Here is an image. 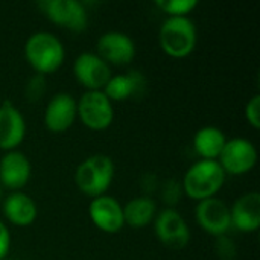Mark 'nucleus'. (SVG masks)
<instances>
[{"mask_svg":"<svg viewBox=\"0 0 260 260\" xmlns=\"http://www.w3.org/2000/svg\"><path fill=\"white\" fill-rule=\"evenodd\" d=\"M46 91V79L43 75L35 73L34 76H30V79L26 84V98L30 102L38 101Z\"/></svg>","mask_w":260,"mask_h":260,"instance_id":"23","label":"nucleus"},{"mask_svg":"<svg viewBox=\"0 0 260 260\" xmlns=\"http://www.w3.org/2000/svg\"><path fill=\"white\" fill-rule=\"evenodd\" d=\"M245 119L254 128H260V94H254L245 105Z\"/></svg>","mask_w":260,"mask_h":260,"instance_id":"24","label":"nucleus"},{"mask_svg":"<svg viewBox=\"0 0 260 260\" xmlns=\"http://www.w3.org/2000/svg\"><path fill=\"white\" fill-rule=\"evenodd\" d=\"M98 55L108 66H126L136 58L134 40L120 30H108L102 34L96 43Z\"/></svg>","mask_w":260,"mask_h":260,"instance_id":"11","label":"nucleus"},{"mask_svg":"<svg viewBox=\"0 0 260 260\" xmlns=\"http://www.w3.org/2000/svg\"><path fill=\"white\" fill-rule=\"evenodd\" d=\"M181 195H184L183 187H181V183L177 181V180H169L161 187V200L165 201V204L168 207L174 209V206L180 201Z\"/></svg>","mask_w":260,"mask_h":260,"instance_id":"22","label":"nucleus"},{"mask_svg":"<svg viewBox=\"0 0 260 260\" xmlns=\"http://www.w3.org/2000/svg\"><path fill=\"white\" fill-rule=\"evenodd\" d=\"M157 215V203L148 195H140L129 200L123 206V219L125 225L133 229H143L154 222Z\"/></svg>","mask_w":260,"mask_h":260,"instance_id":"20","label":"nucleus"},{"mask_svg":"<svg viewBox=\"0 0 260 260\" xmlns=\"http://www.w3.org/2000/svg\"><path fill=\"white\" fill-rule=\"evenodd\" d=\"M155 5L168 17H187L198 6V0H158Z\"/></svg>","mask_w":260,"mask_h":260,"instance_id":"21","label":"nucleus"},{"mask_svg":"<svg viewBox=\"0 0 260 260\" xmlns=\"http://www.w3.org/2000/svg\"><path fill=\"white\" fill-rule=\"evenodd\" d=\"M78 119L91 131H104L114 120L113 102L102 90L85 91L78 101Z\"/></svg>","mask_w":260,"mask_h":260,"instance_id":"5","label":"nucleus"},{"mask_svg":"<svg viewBox=\"0 0 260 260\" xmlns=\"http://www.w3.org/2000/svg\"><path fill=\"white\" fill-rule=\"evenodd\" d=\"M257 148L245 137L227 139V143L218 158L221 168L230 175H245L257 165Z\"/></svg>","mask_w":260,"mask_h":260,"instance_id":"7","label":"nucleus"},{"mask_svg":"<svg viewBox=\"0 0 260 260\" xmlns=\"http://www.w3.org/2000/svg\"><path fill=\"white\" fill-rule=\"evenodd\" d=\"M232 227L242 233H254L260 227V193L253 190L241 195L230 207Z\"/></svg>","mask_w":260,"mask_h":260,"instance_id":"16","label":"nucleus"},{"mask_svg":"<svg viewBox=\"0 0 260 260\" xmlns=\"http://www.w3.org/2000/svg\"><path fill=\"white\" fill-rule=\"evenodd\" d=\"M192 143L201 160H218L227 143V136L221 128L207 125L195 133Z\"/></svg>","mask_w":260,"mask_h":260,"instance_id":"19","label":"nucleus"},{"mask_svg":"<svg viewBox=\"0 0 260 260\" xmlns=\"http://www.w3.org/2000/svg\"><path fill=\"white\" fill-rule=\"evenodd\" d=\"M216 253L221 259L232 260L236 256V247L229 236L216 238Z\"/></svg>","mask_w":260,"mask_h":260,"instance_id":"25","label":"nucleus"},{"mask_svg":"<svg viewBox=\"0 0 260 260\" xmlns=\"http://www.w3.org/2000/svg\"><path fill=\"white\" fill-rule=\"evenodd\" d=\"M73 75L87 91L104 90L111 78V67L93 52H82L73 61Z\"/></svg>","mask_w":260,"mask_h":260,"instance_id":"9","label":"nucleus"},{"mask_svg":"<svg viewBox=\"0 0 260 260\" xmlns=\"http://www.w3.org/2000/svg\"><path fill=\"white\" fill-rule=\"evenodd\" d=\"M116 174V166L111 157L105 154H94L87 157L75 171V183L78 189L93 198L107 195Z\"/></svg>","mask_w":260,"mask_h":260,"instance_id":"3","label":"nucleus"},{"mask_svg":"<svg viewBox=\"0 0 260 260\" xmlns=\"http://www.w3.org/2000/svg\"><path fill=\"white\" fill-rule=\"evenodd\" d=\"M227 174L218 160H198L183 177V193L197 203L216 197L225 184Z\"/></svg>","mask_w":260,"mask_h":260,"instance_id":"2","label":"nucleus"},{"mask_svg":"<svg viewBox=\"0 0 260 260\" xmlns=\"http://www.w3.org/2000/svg\"><path fill=\"white\" fill-rule=\"evenodd\" d=\"M78 119V101L70 93H56L46 105L44 125L52 133L67 131Z\"/></svg>","mask_w":260,"mask_h":260,"instance_id":"14","label":"nucleus"},{"mask_svg":"<svg viewBox=\"0 0 260 260\" xmlns=\"http://www.w3.org/2000/svg\"><path fill=\"white\" fill-rule=\"evenodd\" d=\"M43 14L56 26L72 32H82L88 26V11L78 0H43L38 2Z\"/></svg>","mask_w":260,"mask_h":260,"instance_id":"6","label":"nucleus"},{"mask_svg":"<svg viewBox=\"0 0 260 260\" xmlns=\"http://www.w3.org/2000/svg\"><path fill=\"white\" fill-rule=\"evenodd\" d=\"M3 200V187L0 186V201Z\"/></svg>","mask_w":260,"mask_h":260,"instance_id":"27","label":"nucleus"},{"mask_svg":"<svg viewBox=\"0 0 260 260\" xmlns=\"http://www.w3.org/2000/svg\"><path fill=\"white\" fill-rule=\"evenodd\" d=\"M158 43L168 56L177 59L186 58L197 47V26L189 17H168L160 26Z\"/></svg>","mask_w":260,"mask_h":260,"instance_id":"4","label":"nucleus"},{"mask_svg":"<svg viewBox=\"0 0 260 260\" xmlns=\"http://www.w3.org/2000/svg\"><path fill=\"white\" fill-rule=\"evenodd\" d=\"M26 137V120L21 111L11 102L0 105V149L8 152L17 149Z\"/></svg>","mask_w":260,"mask_h":260,"instance_id":"15","label":"nucleus"},{"mask_svg":"<svg viewBox=\"0 0 260 260\" xmlns=\"http://www.w3.org/2000/svg\"><path fill=\"white\" fill-rule=\"evenodd\" d=\"M24 58L35 73L44 76L55 73L64 64L66 47L55 34L38 30L26 40Z\"/></svg>","mask_w":260,"mask_h":260,"instance_id":"1","label":"nucleus"},{"mask_svg":"<svg viewBox=\"0 0 260 260\" xmlns=\"http://www.w3.org/2000/svg\"><path fill=\"white\" fill-rule=\"evenodd\" d=\"M11 250V233L3 221H0V260L6 259Z\"/></svg>","mask_w":260,"mask_h":260,"instance_id":"26","label":"nucleus"},{"mask_svg":"<svg viewBox=\"0 0 260 260\" xmlns=\"http://www.w3.org/2000/svg\"><path fill=\"white\" fill-rule=\"evenodd\" d=\"M2 212L5 218L17 227H29L38 216L35 201L24 192H11L2 201Z\"/></svg>","mask_w":260,"mask_h":260,"instance_id":"18","label":"nucleus"},{"mask_svg":"<svg viewBox=\"0 0 260 260\" xmlns=\"http://www.w3.org/2000/svg\"><path fill=\"white\" fill-rule=\"evenodd\" d=\"M146 90V78L139 70H129L128 73L111 75L107 85L104 87V93L107 98L114 102H123L131 98L143 96Z\"/></svg>","mask_w":260,"mask_h":260,"instance_id":"17","label":"nucleus"},{"mask_svg":"<svg viewBox=\"0 0 260 260\" xmlns=\"http://www.w3.org/2000/svg\"><path fill=\"white\" fill-rule=\"evenodd\" d=\"M154 230L157 239L171 250H183L190 241V230L186 219L172 207H165L163 210L157 212Z\"/></svg>","mask_w":260,"mask_h":260,"instance_id":"8","label":"nucleus"},{"mask_svg":"<svg viewBox=\"0 0 260 260\" xmlns=\"http://www.w3.org/2000/svg\"><path fill=\"white\" fill-rule=\"evenodd\" d=\"M88 216L96 229L108 235L119 233L125 227L123 206L110 195L93 198L88 206Z\"/></svg>","mask_w":260,"mask_h":260,"instance_id":"12","label":"nucleus"},{"mask_svg":"<svg viewBox=\"0 0 260 260\" xmlns=\"http://www.w3.org/2000/svg\"><path fill=\"white\" fill-rule=\"evenodd\" d=\"M195 219L207 235L215 238L227 236V232L232 229L230 207L216 197L197 204Z\"/></svg>","mask_w":260,"mask_h":260,"instance_id":"10","label":"nucleus"},{"mask_svg":"<svg viewBox=\"0 0 260 260\" xmlns=\"http://www.w3.org/2000/svg\"><path fill=\"white\" fill-rule=\"evenodd\" d=\"M30 175V160L21 151H8L0 158V186L3 189L18 192L29 183Z\"/></svg>","mask_w":260,"mask_h":260,"instance_id":"13","label":"nucleus"}]
</instances>
